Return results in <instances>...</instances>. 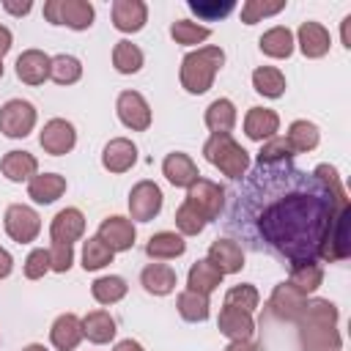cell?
<instances>
[{
  "label": "cell",
  "instance_id": "6da1fadb",
  "mask_svg": "<svg viewBox=\"0 0 351 351\" xmlns=\"http://www.w3.org/2000/svg\"><path fill=\"white\" fill-rule=\"evenodd\" d=\"M348 208L335 167L304 173L291 159L255 165L230 192L225 228L252 250H269L302 269L315 263L335 217Z\"/></svg>",
  "mask_w": 351,
  "mask_h": 351
},
{
  "label": "cell",
  "instance_id": "7a4b0ae2",
  "mask_svg": "<svg viewBox=\"0 0 351 351\" xmlns=\"http://www.w3.org/2000/svg\"><path fill=\"white\" fill-rule=\"evenodd\" d=\"M222 58H225L222 49H214V47L186 55V58H184V71H181V80H184L186 90H189V93H203V90H208V85H211L217 69L222 66Z\"/></svg>",
  "mask_w": 351,
  "mask_h": 351
},
{
  "label": "cell",
  "instance_id": "3957f363",
  "mask_svg": "<svg viewBox=\"0 0 351 351\" xmlns=\"http://www.w3.org/2000/svg\"><path fill=\"white\" fill-rule=\"evenodd\" d=\"M203 154H206V159H208L211 165H217V167H219L225 176H230V178H241L244 170H247V165H250L247 151H244L239 143H233L230 134H214V137L206 143Z\"/></svg>",
  "mask_w": 351,
  "mask_h": 351
},
{
  "label": "cell",
  "instance_id": "277c9868",
  "mask_svg": "<svg viewBox=\"0 0 351 351\" xmlns=\"http://www.w3.org/2000/svg\"><path fill=\"white\" fill-rule=\"evenodd\" d=\"M186 203L208 222V219H217L222 214V206H225V189L219 184H211L206 178H197L192 186H189V195H186Z\"/></svg>",
  "mask_w": 351,
  "mask_h": 351
},
{
  "label": "cell",
  "instance_id": "5b68a950",
  "mask_svg": "<svg viewBox=\"0 0 351 351\" xmlns=\"http://www.w3.org/2000/svg\"><path fill=\"white\" fill-rule=\"evenodd\" d=\"M36 123V110L30 101L22 99H11L3 110H0V129L8 137H25Z\"/></svg>",
  "mask_w": 351,
  "mask_h": 351
},
{
  "label": "cell",
  "instance_id": "8992f818",
  "mask_svg": "<svg viewBox=\"0 0 351 351\" xmlns=\"http://www.w3.org/2000/svg\"><path fill=\"white\" fill-rule=\"evenodd\" d=\"M159 208H162V192H159V186L151 184V181H140L132 189V195H129V211H132V217L140 219V222H148V219H154L159 214Z\"/></svg>",
  "mask_w": 351,
  "mask_h": 351
},
{
  "label": "cell",
  "instance_id": "52a82bcc",
  "mask_svg": "<svg viewBox=\"0 0 351 351\" xmlns=\"http://www.w3.org/2000/svg\"><path fill=\"white\" fill-rule=\"evenodd\" d=\"M5 230H8V236H11L14 241L27 244V241H33V239L38 236V230H41L38 214H36L33 208H27V206H11V208L5 211Z\"/></svg>",
  "mask_w": 351,
  "mask_h": 351
},
{
  "label": "cell",
  "instance_id": "ba28073f",
  "mask_svg": "<svg viewBox=\"0 0 351 351\" xmlns=\"http://www.w3.org/2000/svg\"><path fill=\"white\" fill-rule=\"evenodd\" d=\"M118 118H121L129 129L143 132V129H148V123H151V110H148V104H145V99H143L140 93L123 90V93L118 96Z\"/></svg>",
  "mask_w": 351,
  "mask_h": 351
},
{
  "label": "cell",
  "instance_id": "9c48e42d",
  "mask_svg": "<svg viewBox=\"0 0 351 351\" xmlns=\"http://www.w3.org/2000/svg\"><path fill=\"white\" fill-rule=\"evenodd\" d=\"M208 263L219 271V274H233L244 266V252L241 244L233 239H217L208 250Z\"/></svg>",
  "mask_w": 351,
  "mask_h": 351
},
{
  "label": "cell",
  "instance_id": "30bf717a",
  "mask_svg": "<svg viewBox=\"0 0 351 351\" xmlns=\"http://www.w3.org/2000/svg\"><path fill=\"white\" fill-rule=\"evenodd\" d=\"M74 140H77L74 126H71L69 121H60V118L49 121V123L44 126V132H41V145H44V151H49L52 156H60V154L71 151V148H74Z\"/></svg>",
  "mask_w": 351,
  "mask_h": 351
},
{
  "label": "cell",
  "instance_id": "8fae6325",
  "mask_svg": "<svg viewBox=\"0 0 351 351\" xmlns=\"http://www.w3.org/2000/svg\"><path fill=\"white\" fill-rule=\"evenodd\" d=\"M99 239L115 252V250H129L134 244V225L123 217H107L99 225Z\"/></svg>",
  "mask_w": 351,
  "mask_h": 351
},
{
  "label": "cell",
  "instance_id": "7c38bea8",
  "mask_svg": "<svg viewBox=\"0 0 351 351\" xmlns=\"http://www.w3.org/2000/svg\"><path fill=\"white\" fill-rule=\"evenodd\" d=\"M82 230H85V219H82V214H80L77 208H63V211H58V217L52 219V228H49L52 241H58V244H71V241H77V239L82 236Z\"/></svg>",
  "mask_w": 351,
  "mask_h": 351
},
{
  "label": "cell",
  "instance_id": "4fadbf2b",
  "mask_svg": "<svg viewBox=\"0 0 351 351\" xmlns=\"http://www.w3.org/2000/svg\"><path fill=\"white\" fill-rule=\"evenodd\" d=\"M162 167H165V176H167V181H170L173 186H192V184L200 178L195 162H192L186 154H170Z\"/></svg>",
  "mask_w": 351,
  "mask_h": 351
},
{
  "label": "cell",
  "instance_id": "5bb4252c",
  "mask_svg": "<svg viewBox=\"0 0 351 351\" xmlns=\"http://www.w3.org/2000/svg\"><path fill=\"white\" fill-rule=\"evenodd\" d=\"M134 159H137V148H134L129 140L118 137V140L107 143L104 156H101V165H104L107 170H112V173H123V170H129V167L134 165Z\"/></svg>",
  "mask_w": 351,
  "mask_h": 351
},
{
  "label": "cell",
  "instance_id": "9a60e30c",
  "mask_svg": "<svg viewBox=\"0 0 351 351\" xmlns=\"http://www.w3.org/2000/svg\"><path fill=\"white\" fill-rule=\"evenodd\" d=\"M80 337H82V324H80L77 315L66 313V315H60V318L52 324V343H55V348L71 351V348H77Z\"/></svg>",
  "mask_w": 351,
  "mask_h": 351
},
{
  "label": "cell",
  "instance_id": "2e32d148",
  "mask_svg": "<svg viewBox=\"0 0 351 351\" xmlns=\"http://www.w3.org/2000/svg\"><path fill=\"white\" fill-rule=\"evenodd\" d=\"M140 280H143L145 291H148V293H156V296H165V293H170V291L176 288V271H173L170 266H165V263H151V266H145Z\"/></svg>",
  "mask_w": 351,
  "mask_h": 351
},
{
  "label": "cell",
  "instance_id": "e0dca14e",
  "mask_svg": "<svg viewBox=\"0 0 351 351\" xmlns=\"http://www.w3.org/2000/svg\"><path fill=\"white\" fill-rule=\"evenodd\" d=\"M277 115L271 112V110H266V107H252L250 112H247V121H244V132H247V137H252V140H263V137H271L274 132H277Z\"/></svg>",
  "mask_w": 351,
  "mask_h": 351
},
{
  "label": "cell",
  "instance_id": "ac0fdd59",
  "mask_svg": "<svg viewBox=\"0 0 351 351\" xmlns=\"http://www.w3.org/2000/svg\"><path fill=\"white\" fill-rule=\"evenodd\" d=\"M219 329L228 337H233V340H247L252 335V318L244 310L222 307V313H219Z\"/></svg>",
  "mask_w": 351,
  "mask_h": 351
},
{
  "label": "cell",
  "instance_id": "d6986e66",
  "mask_svg": "<svg viewBox=\"0 0 351 351\" xmlns=\"http://www.w3.org/2000/svg\"><path fill=\"white\" fill-rule=\"evenodd\" d=\"M16 74H19V80H25L30 85H38L49 74V58L41 55V52H25L16 60Z\"/></svg>",
  "mask_w": 351,
  "mask_h": 351
},
{
  "label": "cell",
  "instance_id": "ffe728a7",
  "mask_svg": "<svg viewBox=\"0 0 351 351\" xmlns=\"http://www.w3.org/2000/svg\"><path fill=\"white\" fill-rule=\"evenodd\" d=\"M82 335H85L88 340H93V343H107V340L115 337V321L110 318V313L93 310V313H88L85 321H82Z\"/></svg>",
  "mask_w": 351,
  "mask_h": 351
},
{
  "label": "cell",
  "instance_id": "44dd1931",
  "mask_svg": "<svg viewBox=\"0 0 351 351\" xmlns=\"http://www.w3.org/2000/svg\"><path fill=\"white\" fill-rule=\"evenodd\" d=\"M219 282H222V274L208 263V258L197 261V263L189 269V291H195V293L208 296Z\"/></svg>",
  "mask_w": 351,
  "mask_h": 351
},
{
  "label": "cell",
  "instance_id": "7402d4cb",
  "mask_svg": "<svg viewBox=\"0 0 351 351\" xmlns=\"http://www.w3.org/2000/svg\"><path fill=\"white\" fill-rule=\"evenodd\" d=\"M63 189H66V181L60 176H55V173L36 176L30 181V186H27V192H30V197L36 203H52V200H58L63 195Z\"/></svg>",
  "mask_w": 351,
  "mask_h": 351
},
{
  "label": "cell",
  "instance_id": "603a6c76",
  "mask_svg": "<svg viewBox=\"0 0 351 351\" xmlns=\"http://www.w3.org/2000/svg\"><path fill=\"white\" fill-rule=\"evenodd\" d=\"M206 123H208V129H211L214 134H228V132L233 129V123H236V110H233V104H230L228 99L211 101V107L206 110Z\"/></svg>",
  "mask_w": 351,
  "mask_h": 351
},
{
  "label": "cell",
  "instance_id": "cb8c5ba5",
  "mask_svg": "<svg viewBox=\"0 0 351 351\" xmlns=\"http://www.w3.org/2000/svg\"><path fill=\"white\" fill-rule=\"evenodd\" d=\"M186 250V244H184V239L181 236H176V233H156V236H151V241H148V247H145V252L151 255V258H159V261H167V258H176V255H181Z\"/></svg>",
  "mask_w": 351,
  "mask_h": 351
},
{
  "label": "cell",
  "instance_id": "d4e9b609",
  "mask_svg": "<svg viewBox=\"0 0 351 351\" xmlns=\"http://www.w3.org/2000/svg\"><path fill=\"white\" fill-rule=\"evenodd\" d=\"M3 173L11 181H25V178H30L36 173V159L27 151H11L3 159Z\"/></svg>",
  "mask_w": 351,
  "mask_h": 351
},
{
  "label": "cell",
  "instance_id": "484cf974",
  "mask_svg": "<svg viewBox=\"0 0 351 351\" xmlns=\"http://www.w3.org/2000/svg\"><path fill=\"white\" fill-rule=\"evenodd\" d=\"M299 38H302V49H304V55H310V58L324 55V52H326V47H329V36H326V33H324V27H318L315 22L302 25Z\"/></svg>",
  "mask_w": 351,
  "mask_h": 351
},
{
  "label": "cell",
  "instance_id": "4316f807",
  "mask_svg": "<svg viewBox=\"0 0 351 351\" xmlns=\"http://www.w3.org/2000/svg\"><path fill=\"white\" fill-rule=\"evenodd\" d=\"M252 82H255V90H258V93L271 96V99L282 96V90H285V77H282L277 69H269V66L258 69V71L252 74Z\"/></svg>",
  "mask_w": 351,
  "mask_h": 351
},
{
  "label": "cell",
  "instance_id": "83f0119b",
  "mask_svg": "<svg viewBox=\"0 0 351 351\" xmlns=\"http://www.w3.org/2000/svg\"><path fill=\"white\" fill-rule=\"evenodd\" d=\"M285 140H288L291 151H310L318 145V129H315V123L296 121V123H291V132Z\"/></svg>",
  "mask_w": 351,
  "mask_h": 351
},
{
  "label": "cell",
  "instance_id": "f1b7e54d",
  "mask_svg": "<svg viewBox=\"0 0 351 351\" xmlns=\"http://www.w3.org/2000/svg\"><path fill=\"white\" fill-rule=\"evenodd\" d=\"M90 291H93L96 302H101V304H112V302H118V299L126 296V282H123V277L110 274V277H99V280L93 282Z\"/></svg>",
  "mask_w": 351,
  "mask_h": 351
},
{
  "label": "cell",
  "instance_id": "f546056e",
  "mask_svg": "<svg viewBox=\"0 0 351 351\" xmlns=\"http://www.w3.org/2000/svg\"><path fill=\"white\" fill-rule=\"evenodd\" d=\"M178 313L186 321H206L208 318V299L195 291H184L178 296Z\"/></svg>",
  "mask_w": 351,
  "mask_h": 351
},
{
  "label": "cell",
  "instance_id": "4dcf8cb0",
  "mask_svg": "<svg viewBox=\"0 0 351 351\" xmlns=\"http://www.w3.org/2000/svg\"><path fill=\"white\" fill-rule=\"evenodd\" d=\"M49 74H52L55 82L69 85V82H77V80H80L82 69H80V60H77V58H71V55H58V58L49 60Z\"/></svg>",
  "mask_w": 351,
  "mask_h": 351
},
{
  "label": "cell",
  "instance_id": "1f68e13d",
  "mask_svg": "<svg viewBox=\"0 0 351 351\" xmlns=\"http://www.w3.org/2000/svg\"><path fill=\"white\" fill-rule=\"evenodd\" d=\"M112 261V250L99 239V236H93V239H88L85 241V247H82V266L85 269H101V266H107Z\"/></svg>",
  "mask_w": 351,
  "mask_h": 351
},
{
  "label": "cell",
  "instance_id": "d6a6232c",
  "mask_svg": "<svg viewBox=\"0 0 351 351\" xmlns=\"http://www.w3.org/2000/svg\"><path fill=\"white\" fill-rule=\"evenodd\" d=\"M145 22V8L140 3H118L115 5V27L118 30H140Z\"/></svg>",
  "mask_w": 351,
  "mask_h": 351
},
{
  "label": "cell",
  "instance_id": "836d02e7",
  "mask_svg": "<svg viewBox=\"0 0 351 351\" xmlns=\"http://www.w3.org/2000/svg\"><path fill=\"white\" fill-rule=\"evenodd\" d=\"M261 49L266 55H274V58H288L291 49H293V41H291V33L285 27H274L269 30L263 38H261Z\"/></svg>",
  "mask_w": 351,
  "mask_h": 351
},
{
  "label": "cell",
  "instance_id": "e575fe53",
  "mask_svg": "<svg viewBox=\"0 0 351 351\" xmlns=\"http://www.w3.org/2000/svg\"><path fill=\"white\" fill-rule=\"evenodd\" d=\"M112 60H115V69H118L121 74H134V71H140V66H143V52H140L134 44H129V41H118Z\"/></svg>",
  "mask_w": 351,
  "mask_h": 351
},
{
  "label": "cell",
  "instance_id": "d590c367",
  "mask_svg": "<svg viewBox=\"0 0 351 351\" xmlns=\"http://www.w3.org/2000/svg\"><path fill=\"white\" fill-rule=\"evenodd\" d=\"M255 304H258V291L252 285H236L225 296V307H236V310H244V313H252Z\"/></svg>",
  "mask_w": 351,
  "mask_h": 351
},
{
  "label": "cell",
  "instance_id": "8d00e7d4",
  "mask_svg": "<svg viewBox=\"0 0 351 351\" xmlns=\"http://www.w3.org/2000/svg\"><path fill=\"white\" fill-rule=\"evenodd\" d=\"M291 285L299 291V293H310L321 285V269L315 263L310 266H302V269H293V277H291Z\"/></svg>",
  "mask_w": 351,
  "mask_h": 351
},
{
  "label": "cell",
  "instance_id": "74e56055",
  "mask_svg": "<svg viewBox=\"0 0 351 351\" xmlns=\"http://www.w3.org/2000/svg\"><path fill=\"white\" fill-rule=\"evenodd\" d=\"M291 156H293V151H291L288 140H285V137H274V140H269V143L261 148L258 162H261V165H269V162H282V159H291Z\"/></svg>",
  "mask_w": 351,
  "mask_h": 351
},
{
  "label": "cell",
  "instance_id": "f35d334b",
  "mask_svg": "<svg viewBox=\"0 0 351 351\" xmlns=\"http://www.w3.org/2000/svg\"><path fill=\"white\" fill-rule=\"evenodd\" d=\"M176 225L181 228V233H186V236H192V233H200L203 228H206V219L184 200V206L176 211Z\"/></svg>",
  "mask_w": 351,
  "mask_h": 351
},
{
  "label": "cell",
  "instance_id": "ab89813d",
  "mask_svg": "<svg viewBox=\"0 0 351 351\" xmlns=\"http://www.w3.org/2000/svg\"><path fill=\"white\" fill-rule=\"evenodd\" d=\"M170 33H173V38H178L181 44H195V41H200V38L208 36V27H197V25H189V22H176V25L170 27Z\"/></svg>",
  "mask_w": 351,
  "mask_h": 351
},
{
  "label": "cell",
  "instance_id": "60d3db41",
  "mask_svg": "<svg viewBox=\"0 0 351 351\" xmlns=\"http://www.w3.org/2000/svg\"><path fill=\"white\" fill-rule=\"evenodd\" d=\"M47 269H49V252L47 250H33L27 255V263H25V277L38 280V277H44Z\"/></svg>",
  "mask_w": 351,
  "mask_h": 351
},
{
  "label": "cell",
  "instance_id": "b9f144b4",
  "mask_svg": "<svg viewBox=\"0 0 351 351\" xmlns=\"http://www.w3.org/2000/svg\"><path fill=\"white\" fill-rule=\"evenodd\" d=\"M49 252V269H55V271H69V266H71V258H74V252H71V244H52V250H47Z\"/></svg>",
  "mask_w": 351,
  "mask_h": 351
},
{
  "label": "cell",
  "instance_id": "7bdbcfd3",
  "mask_svg": "<svg viewBox=\"0 0 351 351\" xmlns=\"http://www.w3.org/2000/svg\"><path fill=\"white\" fill-rule=\"evenodd\" d=\"M189 8L197 14V16H203V19H214V16H225V14H230L233 11V3H222V5H217V3H189Z\"/></svg>",
  "mask_w": 351,
  "mask_h": 351
},
{
  "label": "cell",
  "instance_id": "ee69618b",
  "mask_svg": "<svg viewBox=\"0 0 351 351\" xmlns=\"http://www.w3.org/2000/svg\"><path fill=\"white\" fill-rule=\"evenodd\" d=\"M11 269H14V261H11V255L0 247V280H3V277H8V274H11Z\"/></svg>",
  "mask_w": 351,
  "mask_h": 351
},
{
  "label": "cell",
  "instance_id": "f6af8a7d",
  "mask_svg": "<svg viewBox=\"0 0 351 351\" xmlns=\"http://www.w3.org/2000/svg\"><path fill=\"white\" fill-rule=\"evenodd\" d=\"M228 351H261L255 343H247V340H233L230 346H228Z\"/></svg>",
  "mask_w": 351,
  "mask_h": 351
},
{
  "label": "cell",
  "instance_id": "bcb514c9",
  "mask_svg": "<svg viewBox=\"0 0 351 351\" xmlns=\"http://www.w3.org/2000/svg\"><path fill=\"white\" fill-rule=\"evenodd\" d=\"M8 47H11V33L5 27H0V55H5Z\"/></svg>",
  "mask_w": 351,
  "mask_h": 351
},
{
  "label": "cell",
  "instance_id": "7dc6e473",
  "mask_svg": "<svg viewBox=\"0 0 351 351\" xmlns=\"http://www.w3.org/2000/svg\"><path fill=\"white\" fill-rule=\"evenodd\" d=\"M115 351H143V346L134 343V340H121V343L115 346Z\"/></svg>",
  "mask_w": 351,
  "mask_h": 351
},
{
  "label": "cell",
  "instance_id": "c3c4849f",
  "mask_svg": "<svg viewBox=\"0 0 351 351\" xmlns=\"http://www.w3.org/2000/svg\"><path fill=\"white\" fill-rule=\"evenodd\" d=\"M22 351H47L44 346H27V348H22Z\"/></svg>",
  "mask_w": 351,
  "mask_h": 351
},
{
  "label": "cell",
  "instance_id": "681fc988",
  "mask_svg": "<svg viewBox=\"0 0 351 351\" xmlns=\"http://www.w3.org/2000/svg\"><path fill=\"white\" fill-rule=\"evenodd\" d=\"M0 77H3V66H0Z\"/></svg>",
  "mask_w": 351,
  "mask_h": 351
}]
</instances>
